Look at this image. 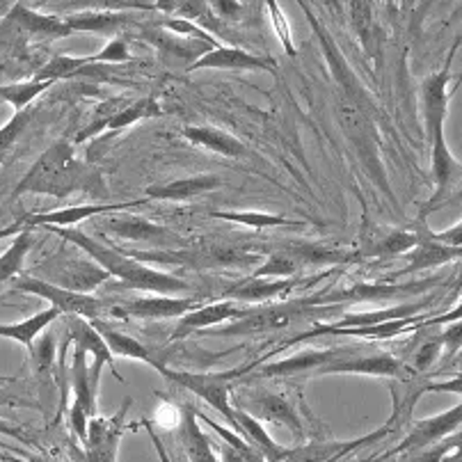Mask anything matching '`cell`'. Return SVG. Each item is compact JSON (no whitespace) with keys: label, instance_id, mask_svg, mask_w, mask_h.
Here are the masks:
<instances>
[{"label":"cell","instance_id":"cell-1","mask_svg":"<svg viewBox=\"0 0 462 462\" xmlns=\"http://www.w3.org/2000/svg\"><path fill=\"white\" fill-rule=\"evenodd\" d=\"M460 44L462 35L451 46L442 67L438 71H433V74H428L421 83V113L423 126H426V138L428 144H430V172H433L435 192L421 207L419 217H428L433 211H438V208H444V202L448 199V195L462 186V162L453 156L451 147H448L447 138H444V124H447L448 117V101L453 97V92L448 89V83H451V67Z\"/></svg>","mask_w":462,"mask_h":462},{"label":"cell","instance_id":"cell-2","mask_svg":"<svg viewBox=\"0 0 462 462\" xmlns=\"http://www.w3.org/2000/svg\"><path fill=\"white\" fill-rule=\"evenodd\" d=\"M101 190H106L101 174L76 158L74 143L60 140L32 162V168L16 183L14 195H51L64 199L76 192L97 197Z\"/></svg>","mask_w":462,"mask_h":462},{"label":"cell","instance_id":"cell-3","mask_svg":"<svg viewBox=\"0 0 462 462\" xmlns=\"http://www.w3.org/2000/svg\"><path fill=\"white\" fill-rule=\"evenodd\" d=\"M51 231H55L60 238H64L67 243L79 247L83 254H88L89 259L97 261L98 266L110 273V277H117L122 280V284L126 289L144 291V293H158V295H183L190 291V284L186 280L177 275H170V273L153 271L152 266L143 263L135 256L122 254V252L113 250V247L104 245L101 241L92 238L85 231L74 229V226H49Z\"/></svg>","mask_w":462,"mask_h":462},{"label":"cell","instance_id":"cell-4","mask_svg":"<svg viewBox=\"0 0 462 462\" xmlns=\"http://www.w3.org/2000/svg\"><path fill=\"white\" fill-rule=\"evenodd\" d=\"M263 359H256L252 365L238 366V369L222 371V374H190V371H172L165 369L161 371L162 378H168L170 383L179 384V387L188 389L195 396L204 401L207 405H211L216 412H220L226 421L231 423V428L236 430V408L231 405V387L236 380H241L243 375H247L250 371H254Z\"/></svg>","mask_w":462,"mask_h":462},{"label":"cell","instance_id":"cell-5","mask_svg":"<svg viewBox=\"0 0 462 462\" xmlns=\"http://www.w3.org/2000/svg\"><path fill=\"white\" fill-rule=\"evenodd\" d=\"M231 405L243 410L250 417L259 419L261 423H277V426L289 428L295 438L305 435V421L302 414L295 408L293 399L286 392H268L263 387H245L238 392H231Z\"/></svg>","mask_w":462,"mask_h":462},{"label":"cell","instance_id":"cell-6","mask_svg":"<svg viewBox=\"0 0 462 462\" xmlns=\"http://www.w3.org/2000/svg\"><path fill=\"white\" fill-rule=\"evenodd\" d=\"M320 307L316 298H307V300L298 302H275L268 307H252L243 319L231 320L226 328L216 329V337H254V335H271L277 329H286L293 325L295 320H300L307 316V311Z\"/></svg>","mask_w":462,"mask_h":462},{"label":"cell","instance_id":"cell-7","mask_svg":"<svg viewBox=\"0 0 462 462\" xmlns=\"http://www.w3.org/2000/svg\"><path fill=\"white\" fill-rule=\"evenodd\" d=\"M12 289L19 291V293L37 295V298L49 302L51 307H55L62 316H80V319L98 320L108 314V305H106L101 298L62 289V286H55L35 275L16 277V280L12 282Z\"/></svg>","mask_w":462,"mask_h":462},{"label":"cell","instance_id":"cell-8","mask_svg":"<svg viewBox=\"0 0 462 462\" xmlns=\"http://www.w3.org/2000/svg\"><path fill=\"white\" fill-rule=\"evenodd\" d=\"M37 271L40 273L35 277H40V280L51 282L55 286H62V289L76 291V293L89 295L110 277V273L104 271L88 254H85V259H80V256L58 254L46 261V263H40Z\"/></svg>","mask_w":462,"mask_h":462},{"label":"cell","instance_id":"cell-9","mask_svg":"<svg viewBox=\"0 0 462 462\" xmlns=\"http://www.w3.org/2000/svg\"><path fill=\"white\" fill-rule=\"evenodd\" d=\"M457 430H462V401L457 405H453L451 410H447V412L412 421V426H410V430L405 433V438L401 439L392 451L384 453V456L380 457H374L375 462H378L383 460V457L392 456H412V453H419L423 451V448H430L435 447V444L444 442L447 438L456 435Z\"/></svg>","mask_w":462,"mask_h":462},{"label":"cell","instance_id":"cell-10","mask_svg":"<svg viewBox=\"0 0 462 462\" xmlns=\"http://www.w3.org/2000/svg\"><path fill=\"white\" fill-rule=\"evenodd\" d=\"M439 280H410L403 284H369V282H359V284L346 286V289L328 291V293L316 295V302L323 305H339V302H384L393 298H414L426 291L435 289Z\"/></svg>","mask_w":462,"mask_h":462},{"label":"cell","instance_id":"cell-11","mask_svg":"<svg viewBox=\"0 0 462 462\" xmlns=\"http://www.w3.org/2000/svg\"><path fill=\"white\" fill-rule=\"evenodd\" d=\"M316 374L332 375V374H355V375H378V378L389 380H410L412 371L403 359L393 357L392 353H375L355 355L353 350H344L339 357H335L329 365L319 369Z\"/></svg>","mask_w":462,"mask_h":462},{"label":"cell","instance_id":"cell-12","mask_svg":"<svg viewBox=\"0 0 462 462\" xmlns=\"http://www.w3.org/2000/svg\"><path fill=\"white\" fill-rule=\"evenodd\" d=\"M131 408V399L124 401L122 408L110 417L94 414L88 423V438H85V460L88 462H117L119 444L126 430V414Z\"/></svg>","mask_w":462,"mask_h":462},{"label":"cell","instance_id":"cell-13","mask_svg":"<svg viewBox=\"0 0 462 462\" xmlns=\"http://www.w3.org/2000/svg\"><path fill=\"white\" fill-rule=\"evenodd\" d=\"M195 307H199V298H192V295L149 293L108 307V314L117 319H181Z\"/></svg>","mask_w":462,"mask_h":462},{"label":"cell","instance_id":"cell-14","mask_svg":"<svg viewBox=\"0 0 462 462\" xmlns=\"http://www.w3.org/2000/svg\"><path fill=\"white\" fill-rule=\"evenodd\" d=\"M414 226H417L419 231V241L408 254H403L405 268L396 273V277L433 271V268H442L447 266V263H453V261H462V247L439 243L438 238L433 236V229L428 226L426 217H419V220L414 222Z\"/></svg>","mask_w":462,"mask_h":462},{"label":"cell","instance_id":"cell-15","mask_svg":"<svg viewBox=\"0 0 462 462\" xmlns=\"http://www.w3.org/2000/svg\"><path fill=\"white\" fill-rule=\"evenodd\" d=\"M199 69L271 71V74H277V62L273 58H263V55H256L245 49H238V46L216 44L213 49H208L202 58L195 60L186 71H199Z\"/></svg>","mask_w":462,"mask_h":462},{"label":"cell","instance_id":"cell-16","mask_svg":"<svg viewBox=\"0 0 462 462\" xmlns=\"http://www.w3.org/2000/svg\"><path fill=\"white\" fill-rule=\"evenodd\" d=\"M5 25L14 30V35L25 37L30 42H53L74 35L64 16L42 14V12L28 10L25 5H16L5 19Z\"/></svg>","mask_w":462,"mask_h":462},{"label":"cell","instance_id":"cell-17","mask_svg":"<svg viewBox=\"0 0 462 462\" xmlns=\"http://www.w3.org/2000/svg\"><path fill=\"white\" fill-rule=\"evenodd\" d=\"M252 307H241L236 300H220L211 302V305L195 307L192 311L183 314L177 320V328H174L170 341H183L186 337H190L192 332H202V329H211L216 325L226 323V320H238L250 311Z\"/></svg>","mask_w":462,"mask_h":462},{"label":"cell","instance_id":"cell-18","mask_svg":"<svg viewBox=\"0 0 462 462\" xmlns=\"http://www.w3.org/2000/svg\"><path fill=\"white\" fill-rule=\"evenodd\" d=\"M341 353H344V350L339 348L300 350V353H295L284 359H277V362H271V365H259L254 371H250L245 378H293V375L316 374V371L323 369L325 365H329L332 359L339 357Z\"/></svg>","mask_w":462,"mask_h":462},{"label":"cell","instance_id":"cell-19","mask_svg":"<svg viewBox=\"0 0 462 462\" xmlns=\"http://www.w3.org/2000/svg\"><path fill=\"white\" fill-rule=\"evenodd\" d=\"M144 199H134V202H117V204H80V207H67L58 208V211H44V213H25L21 217L25 226H76L79 222L88 220V217L98 216V213H113V211H128V208L143 207Z\"/></svg>","mask_w":462,"mask_h":462},{"label":"cell","instance_id":"cell-20","mask_svg":"<svg viewBox=\"0 0 462 462\" xmlns=\"http://www.w3.org/2000/svg\"><path fill=\"white\" fill-rule=\"evenodd\" d=\"M220 186L222 179L217 174H195V177L177 179V181L161 183V186H149L144 195L147 199H158V202H188V199L207 195Z\"/></svg>","mask_w":462,"mask_h":462},{"label":"cell","instance_id":"cell-21","mask_svg":"<svg viewBox=\"0 0 462 462\" xmlns=\"http://www.w3.org/2000/svg\"><path fill=\"white\" fill-rule=\"evenodd\" d=\"M67 335L74 344L83 346L89 355H94V365H108L115 378L122 380L117 374V366H115V355L110 353L108 344L104 341L101 332L94 328L92 320L80 319V316H67Z\"/></svg>","mask_w":462,"mask_h":462},{"label":"cell","instance_id":"cell-22","mask_svg":"<svg viewBox=\"0 0 462 462\" xmlns=\"http://www.w3.org/2000/svg\"><path fill=\"white\" fill-rule=\"evenodd\" d=\"M186 140H190L197 147H204L213 153H220L226 158H245L247 147L236 138V135L226 134L222 128L216 126H186L183 128Z\"/></svg>","mask_w":462,"mask_h":462},{"label":"cell","instance_id":"cell-23","mask_svg":"<svg viewBox=\"0 0 462 462\" xmlns=\"http://www.w3.org/2000/svg\"><path fill=\"white\" fill-rule=\"evenodd\" d=\"M179 435H181V447L186 451L188 462H220L216 457V453H213L211 438L197 423L195 408H188V405L183 408Z\"/></svg>","mask_w":462,"mask_h":462},{"label":"cell","instance_id":"cell-24","mask_svg":"<svg viewBox=\"0 0 462 462\" xmlns=\"http://www.w3.org/2000/svg\"><path fill=\"white\" fill-rule=\"evenodd\" d=\"M295 286H298V282H295L293 277H291V280L250 277V280L243 282V284L226 291V295H229V300H236V302H268L280 298V295L291 293Z\"/></svg>","mask_w":462,"mask_h":462},{"label":"cell","instance_id":"cell-25","mask_svg":"<svg viewBox=\"0 0 462 462\" xmlns=\"http://www.w3.org/2000/svg\"><path fill=\"white\" fill-rule=\"evenodd\" d=\"M60 316L62 314H60L55 307H49V310L37 311L35 316L19 320V323H0V339H12L16 341V344L23 346V348L32 350V346L40 339L42 332H44L53 320H58Z\"/></svg>","mask_w":462,"mask_h":462},{"label":"cell","instance_id":"cell-26","mask_svg":"<svg viewBox=\"0 0 462 462\" xmlns=\"http://www.w3.org/2000/svg\"><path fill=\"white\" fill-rule=\"evenodd\" d=\"M92 323H94V328L101 332V337H104V341L108 344L110 353L113 355H119V357H128V359H140V362L149 365L152 369H156L158 374L165 369V365H162V362H158V359H153L152 353H149V350L144 348L140 341H135L134 337L124 335V332H119V329H113L108 323H104V319L92 320Z\"/></svg>","mask_w":462,"mask_h":462},{"label":"cell","instance_id":"cell-27","mask_svg":"<svg viewBox=\"0 0 462 462\" xmlns=\"http://www.w3.org/2000/svg\"><path fill=\"white\" fill-rule=\"evenodd\" d=\"M419 231L417 226L412 229H389L383 231L375 241H371L359 256H369V259H393V256H403L417 245Z\"/></svg>","mask_w":462,"mask_h":462},{"label":"cell","instance_id":"cell-28","mask_svg":"<svg viewBox=\"0 0 462 462\" xmlns=\"http://www.w3.org/2000/svg\"><path fill=\"white\" fill-rule=\"evenodd\" d=\"M280 250L289 252L291 256L300 261V266H337V263H348L355 259L350 250H337V247L319 245V243H284Z\"/></svg>","mask_w":462,"mask_h":462},{"label":"cell","instance_id":"cell-29","mask_svg":"<svg viewBox=\"0 0 462 462\" xmlns=\"http://www.w3.org/2000/svg\"><path fill=\"white\" fill-rule=\"evenodd\" d=\"M426 307H430V300L417 302V305H396V307H387V310H375V311H359V314L341 316L337 323H329V325H335V328H365V325L389 323V320L417 316L419 311H423Z\"/></svg>","mask_w":462,"mask_h":462},{"label":"cell","instance_id":"cell-30","mask_svg":"<svg viewBox=\"0 0 462 462\" xmlns=\"http://www.w3.org/2000/svg\"><path fill=\"white\" fill-rule=\"evenodd\" d=\"M71 32H101V35H115L124 23L126 16L119 12H76V14L64 16Z\"/></svg>","mask_w":462,"mask_h":462},{"label":"cell","instance_id":"cell-31","mask_svg":"<svg viewBox=\"0 0 462 462\" xmlns=\"http://www.w3.org/2000/svg\"><path fill=\"white\" fill-rule=\"evenodd\" d=\"M106 226L115 236L128 238V241H165L168 238V229L149 220H140V217H110L106 220Z\"/></svg>","mask_w":462,"mask_h":462},{"label":"cell","instance_id":"cell-32","mask_svg":"<svg viewBox=\"0 0 462 462\" xmlns=\"http://www.w3.org/2000/svg\"><path fill=\"white\" fill-rule=\"evenodd\" d=\"M53 80H40L32 79L21 80V83H10V85H0V101L3 104H10L16 113L28 108L30 104H35L37 98L46 92L49 88H53Z\"/></svg>","mask_w":462,"mask_h":462},{"label":"cell","instance_id":"cell-33","mask_svg":"<svg viewBox=\"0 0 462 462\" xmlns=\"http://www.w3.org/2000/svg\"><path fill=\"white\" fill-rule=\"evenodd\" d=\"M32 250V234L30 229H23L12 238V245L0 254V284L14 282L23 273L25 256Z\"/></svg>","mask_w":462,"mask_h":462},{"label":"cell","instance_id":"cell-34","mask_svg":"<svg viewBox=\"0 0 462 462\" xmlns=\"http://www.w3.org/2000/svg\"><path fill=\"white\" fill-rule=\"evenodd\" d=\"M216 220L236 222V225L252 226V229H273V226H305L302 220H291V217L277 216V213L263 211H211L208 213Z\"/></svg>","mask_w":462,"mask_h":462},{"label":"cell","instance_id":"cell-35","mask_svg":"<svg viewBox=\"0 0 462 462\" xmlns=\"http://www.w3.org/2000/svg\"><path fill=\"white\" fill-rule=\"evenodd\" d=\"M162 108L156 104V98L147 97V98H138V101H128L117 115L108 122L106 131H122V128H128L131 124L143 122V119H152V117H161Z\"/></svg>","mask_w":462,"mask_h":462},{"label":"cell","instance_id":"cell-36","mask_svg":"<svg viewBox=\"0 0 462 462\" xmlns=\"http://www.w3.org/2000/svg\"><path fill=\"white\" fill-rule=\"evenodd\" d=\"M302 271L300 261L284 250H271L268 259L252 273L250 277H268V280H291Z\"/></svg>","mask_w":462,"mask_h":462},{"label":"cell","instance_id":"cell-37","mask_svg":"<svg viewBox=\"0 0 462 462\" xmlns=\"http://www.w3.org/2000/svg\"><path fill=\"white\" fill-rule=\"evenodd\" d=\"M348 10L359 42L371 53L375 37V12L374 5H371V0H348Z\"/></svg>","mask_w":462,"mask_h":462},{"label":"cell","instance_id":"cell-38","mask_svg":"<svg viewBox=\"0 0 462 462\" xmlns=\"http://www.w3.org/2000/svg\"><path fill=\"white\" fill-rule=\"evenodd\" d=\"M32 122V110H21V113H14V117L0 128V165L10 162V158L14 156V149L19 144L21 135L25 134V128Z\"/></svg>","mask_w":462,"mask_h":462},{"label":"cell","instance_id":"cell-39","mask_svg":"<svg viewBox=\"0 0 462 462\" xmlns=\"http://www.w3.org/2000/svg\"><path fill=\"white\" fill-rule=\"evenodd\" d=\"M438 359H442V339L439 335L430 337V339L423 341L412 355V362H410V371L414 375L417 374H426L428 369H433L438 365Z\"/></svg>","mask_w":462,"mask_h":462},{"label":"cell","instance_id":"cell-40","mask_svg":"<svg viewBox=\"0 0 462 462\" xmlns=\"http://www.w3.org/2000/svg\"><path fill=\"white\" fill-rule=\"evenodd\" d=\"M92 64H122L131 62V49H128L126 40L124 37H113L108 44L104 46V51L89 55Z\"/></svg>","mask_w":462,"mask_h":462},{"label":"cell","instance_id":"cell-41","mask_svg":"<svg viewBox=\"0 0 462 462\" xmlns=\"http://www.w3.org/2000/svg\"><path fill=\"white\" fill-rule=\"evenodd\" d=\"M439 339H442V359L456 357L462 350V320L444 325Z\"/></svg>","mask_w":462,"mask_h":462},{"label":"cell","instance_id":"cell-42","mask_svg":"<svg viewBox=\"0 0 462 462\" xmlns=\"http://www.w3.org/2000/svg\"><path fill=\"white\" fill-rule=\"evenodd\" d=\"M268 12H271V16H273V25H275V32H277V35H280L282 44L286 46V51H289V55H295L293 42H291L289 21H286V16L282 14L280 5H277V0H268Z\"/></svg>","mask_w":462,"mask_h":462},{"label":"cell","instance_id":"cell-43","mask_svg":"<svg viewBox=\"0 0 462 462\" xmlns=\"http://www.w3.org/2000/svg\"><path fill=\"white\" fill-rule=\"evenodd\" d=\"M453 393V396H462V371L460 374H453L447 380H433V383H423L421 393Z\"/></svg>","mask_w":462,"mask_h":462},{"label":"cell","instance_id":"cell-44","mask_svg":"<svg viewBox=\"0 0 462 462\" xmlns=\"http://www.w3.org/2000/svg\"><path fill=\"white\" fill-rule=\"evenodd\" d=\"M208 7L225 21H238L243 16V5L238 0H208Z\"/></svg>","mask_w":462,"mask_h":462},{"label":"cell","instance_id":"cell-45","mask_svg":"<svg viewBox=\"0 0 462 462\" xmlns=\"http://www.w3.org/2000/svg\"><path fill=\"white\" fill-rule=\"evenodd\" d=\"M433 236L438 238L439 243H447V245H453V247H462V220L456 222L453 226H448V229L433 231Z\"/></svg>","mask_w":462,"mask_h":462},{"label":"cell","instance_id":"cell-46","mask_svg":"<svg viewBox=\"0 0 462 462\" xmlns=\"http://www.w3.org/2000/svg\"><path fill=\"white\" fill-rule=\"evenodd\" d=\"M143 426L147 428V435H149V439H152L153 448H156V453H158V462H172V457H170L168 448H165V444H162V439L158 438V433H156V430H153L152 421H147V419H144V421H143Z\"/></svg>","mask_w":462,"mask_h":462},{"label":"cell","instance_id":"cell-47","mask_svg":"<svg viewBox=\"0 0 462 462\" xmlns=\"http://www.w3.org/2000/svg\"><path fill=\"white\" fill-rule=\"evenodd\" d=\"M0 435H10V438L23 442L25 447H30V444H32V439L25 438L23 430H21L19 426H14V423H10V421H3V419H0Z\"/></svg>","mask_w":462,"mask_h":462},{"label":"cell","instance_id":"cell-48","mask_svg":"<svg viewBox=\"0 0 462 462\" xmlns=\"http://www.w3.org/2000/svg\"><path fill=\"white\" fill-rule=\"evenodd\" d=\"M23 229H28V226L21 222V217L16 222H12V225L7 226H0V241H5V238H14L16 234H21Z\"/></svg>","mask_w":462,"mask_h":462},{"label":"cell","instance_id":"cell-49","mask_svg":"<svg viewBox=\"0 0 462 462\" xmlns=\"http://www.w3.org/2000/svg\"><path fill=\"white\" fill-rule=\"evenodd\" d=\"M439 462H462V442L457 447H453Z\"/></svg>","mask_w":462,"mask_h":462},{"label":"cell","instance_id":"cell-50","mask_svg":"<svg viewBox=\"0 0 462 462\" xmlns=\"http://www.w3.org/2000/svg\"><path fill=\"white\" fill-rule=\"evenodd\" d=\"M10 462H58L53 457H46V456H28V457H7Z\"/></svg>","mask_w":462,"mask_h":462},{"label":"cell","instance_id":"cell-51","mask_svg":"<svg viewBox=\"0 0 462 462\" xmlns=\"http://www.w3.org/2000/svg\"><path fill=\"white\" fill-rule=\"evenodd\" d=\"M462 202V186L457 188V190H453L451 195H448V199L444 202V207H451V204H460Z\"/></svg>","mask_w":462,"mask_h":462},{"label":"cell","instance_id":"cell-52","mask_svg":"<svg viewBox=\"0 0 462 462\" xmlns=\"http://www.w3.org/2000/svg\"><path fill=\"white\" fill-rule=\"evenodd\" d=\"M378 462H405V456H392V457H383Z\"/></svg>","mask_w":462,"mask_h":462},{"label":"cell","instance_id":"cell-53","mask_svg":"<svg viewBox=\"0 0 462 462\" xmlns=\"http://www.w3.org/2000/svg\"><path fill=\"white\" fill-rule=\"evenodd\" d=\"M460 85H462V74L457 76V80H456V85H453V88H451V92L456 94V92H457V88H460Z\"/></svg>","mask_w":462,"mask_h":462},{"label":"cell","instance_id":"cell-54","mask_svg":"<svg viewBox=\"0 0 462 462\" xmlns=\"http://www.w3.org/2000/svg\"><path fill=\"white\" fill-rule=\"evenodd\" d=\"M362 462H375V457H369V460H362Z\"/></svg>","mask_w":462,"mask_h":462},{"label":"cell","instance_id":"cell-55","mask_svg":"<svg viewBox=\"0 0 462 462\" xmlns=\"http://www.w3.org/2000/svg\"><path fill=\"white\" fill-rule=\"evenodd\" d=\"M0 104H3V101H0Z\"/></svg>","mask_w":462,"mask_h":462}]
</instances>
